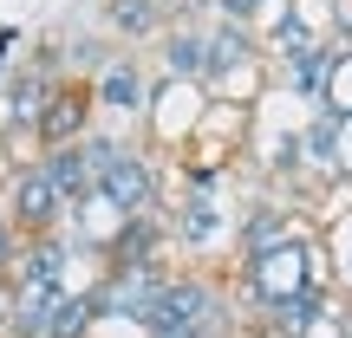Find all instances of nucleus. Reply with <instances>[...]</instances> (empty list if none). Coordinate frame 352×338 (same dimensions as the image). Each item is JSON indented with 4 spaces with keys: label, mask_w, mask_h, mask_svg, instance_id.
<instances>
[{
    "label": "nucleus",
    "mask_w": 352,
    "mask_h": 338,
    "mask_svg": "<svg viewBox=\"0 0 352 338\" xmlns=\"http://www.w3.org/2000/svg\"><path fill=\"white\" fill-rule=\"evenodd\" d=\"M307 293H340V280H333V234H307L300 228L294 241L254 254V261H235V274H228L235 313L248 306L254 319L280 313V306L307 300Z\"/></svg>",
    "instance_id": "f257e3e1"
},
{
    "label": "nucleus",
    "mask_w": 352,
    "mask_h": 338,
    "mask_svg": "<svg viewBox=\"0 0 352 338\" xmlns=\"http://www.w3.org/2000/svg\"><path fill=\"white\" fill-rule=\"evenodd\" d=\"M0 208L13 215V228H20V241H39V234H59L65 228V195L52 189V176L39 169V156L33 163H20V169H7V195H0Z\"/></svg>",
    "instance_id": "f03ea898"
},
{
    "label": "nucleus",
    "mask_w": 352,
    "mask_h": 338,
    "mask_svg": "<svg viewBox=\"0 0 352 338\" xmlns=\"http://www.w3.org/2000/svg\"><path fill=\"white\" fill-rule=\"evenodd\" d=\"M98 189L118 202L124 215H144V208H164V156L144 150V143H124L111 156V169L98 176Z\"/></svg>",
    "instance_id": "7ed1b4c3"
},
{
    "label": "nucleus",
    "mask_w": 352,
    "mask_h": 338,
    "mask_svg": "<svg viewBox=\"0 0 352 338\" xmlns=\"http://www.w3.org/2000/svg\"><path fill=\"white\" fill-rule=\"evenodd\" d=\"M157 78L144 72L138 52H111V59L91 72V98H98V117H144Z\"/></svg>",
    "instance_id": "20e7f679"
},
{
    "label": "nucleus",
    "mask_w": 352,
    "mask_h": 338,
    "mask_svg": "<svg viewBox=\"0 0 352 338\" xmlns=\"http://www.w3.org/2000/svg\"><path fill=\"white\" fill-rule=\"evenodd\" d=\"M98 124V98H91V78H65L59 91H52V104H46V117H39V150H65V143H78L85 130Z\"/></svg>",
    "instance_id": "39448f33"
},
{
    "label": "nucleus",
    "mask_w": 352,
    "mask_h": 338,
    "mask_svg": "<svg viewBox=\"0 0 352 338\" xmlns=\"http://www.w3.org/2000/svg\"><path fill=\"white\" fill-rule=\"evenodd\" d=\"M294 234H300V215H294V202L261 195V202H248V208L235 215V234H228V248H235V261H254V254L280 248V241H294Z\"/></svg>",
    "instance_id": "423d86ee"
},
{
    "label": "nucleus",
    "mask_w": 352,
    "mask_h": 338,
    "mask_svg": "<svg viewBox=\"0 0 352 338\" xmlns=\"http://www.w3.org/2000/svg\"><path fill=\"white\" fill-rule=\"evenodd\" d=\"M164 215H170V241L183 254H202L209 241L235 234V215H222V208H215V195H202V189H183L176 202H164Z\"/></svg>",
    "instance_id": "0eeeda50"
},
{
    "label": "nucleus",
    "mask_w": 352,
    "mask_h": 338,
    "mask_svg": "<svg viewBox=\"0 0 352 338\" xmlns=\"http://www.w3.org/2000/svg\"><path fill=\"white\" fill-rule=\"evenodd\" d=\"M164 248H176L170 241V215L164 208H144V215H131L124 228H118V241L104 248V274H118V267H157L164 261Z\"/></svg>",
    "instance_id": "6e6552de"
},
{
    "label": "nucleus",
    "mask_w": 352,
    "mask_h": 338,
    "mask_svg": "<svg viewBox=\"0 0 352 338\" xmlns=\"http://www.w3.org/2000/svg\"><path fill=\"white\" fill-rule=\"evenodd\" d=\"M202 72H209V26L202 20H170L164 39H157V78L202 85Z\"/></svg>",
    "instance_id": "1a4fd4ad"
},
{
    "label": "nucleus",
    "mask_w": 352,
    "mask_h": 338,
    "mask_svg": "<svg viewBox=\"0 0 352 338\" xmlns=\"http://www.w3.org/2000/svg\"><path fill=\"white\" fill-rule=\"evenodd\" d=\"M98 26L118 39V46H157L170 26V0H98Z\"/></svg>",
    "instance_id": "9d476101"
},
{
    "label": "nucleus",
    "mask_w": 352,
    "mask_h": 338,
    "mask_svg": "<svg viewBox=\"0 0 352 338\" xmlns=\"http://www.w3.org/2000/svg\"><path fill=\"white\" fill-rule=\"evenodd\" d=\"M327 65H333V46H320V39H300V46L274 52V78L307 104H320V91H327Z\"/></svg>",
    "instance_id": "9b49d317"
},
{
    "label": "nucleus",
    "mask_w": 352,
    "mask_h": 338,
    "mask_svg": "<svg viewBox=\"0 0 352 338\" xmlns=\"http://www.w3.org/2000/svg\"><path fill=\"white\" fill-rule=\"evenodd\" d=\"M39 169L52 176V189L65 195V208H72V202H85L91 189H98V176H91V163H85V150H78V143H65V150H39Z\"/></svg>",
    "instance_id": "f8f14e48"
},
{
    "label": "nucleus",
    "mask_w": 352,
    "mask_h": 338,
    "mask_svg": "<svg viewBox=\"0 0 352 338\" xmlns=\"http://www.w3.org/2000/svg\"><path fill=\"white\" fill-rule=\"evenodd\" d=\"M314 111L327 117H352V39H340L333 46V65H327V91H320Z\"/></svg>",
    "instance_id": "ddd939ff"
},
{
    "label": "nucleus",
    "mask_w": 352,
    "mask_h": 338,
    "mask_svg": "<svg viewBox=\"0 0 352 338\" xmlns=\"http://www.w3.org/2000/svg\"><path fill=\"white\" fill-rule=\"evenodd\" d=\"M13 254H20V228H13V215L0 208V280L13 274Z\"/></svg>",
    "instance_id": "4468645a"
},
{
    "label": "nucleus",
    "mask_w": 352,
    "mask_h": 338,
    "mask_svg": "<svg viewBox=\"0 0 352 338\" xmlns=\"http://www.w3.org/2000/svg\"><path fill=\"white\" fill-rule=\"evenodd\" d=\"M340 300H346V326H352V293H340Z\"/></svg>",
    "instance_id": "2eb2a0df"
}]
</instances>
